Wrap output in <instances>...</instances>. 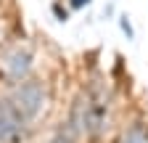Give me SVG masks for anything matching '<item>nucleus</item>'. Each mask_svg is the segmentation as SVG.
<instances>
[{"label":"nucleus","mask_w":148,"mask_h":143,"mask_svg":"<svg viewBox=\"0 0 148 143\" xmlns=\"http://www.w3.org/2000/svg\"><path fill=\"white\" fill-rule=\"evenodd\" d=\"M119 24H122V29H124V34H127V37H130V40H132V27H130V21H127V16H122V21H119Z\"/></svg>","instance_id":"obj_7"},{"label":"nucleus","mask_w":148,"mask_h":143,"mask_svg":"<svg viewBox=\"0 0 148 143\" xmlns=\"http://www.w3.org/2000/svg\"><path fill=\"white\" fill-rule=\"evenodd\" d=\"M69 6H71L74 11H79V8H85V6H90V0H69Z\"/></svg>","instance_id":"obj_8"},{"label":"nucleus","mask_w":148,"mask_h":143,"mask_svg":"<svg viewBox=\"0 0 148 143\" xmlns=\"http://www.w3.org/2000/svg\"><path fill=\"white\" fill-rule=\"evenodd\" d=\"M116 143H148V124H145V122H132V124H127Z\"/></svg>","instance_id":"obj_4"},{"label":"nucleus","mask_w":148,"mask_h":143,"mask_svg":"<svg viewBox=\"0 0 148 143\" xmlns=\"http://www.w3.org/2000/svg\"><path fill=\"white\" fill-rule=\"evenodd\" d=\"M50 143H74V138H71V135H66V133H58Z\"/></svg>","instance_id":"obj_6"},{"label":"nucleus","mask_w":148,"mask_h":143,"mask_svg":"<svg viewBox=\"0 0 148 143\" xmlns=\"http://www.w3.org/2000/svg\"><path fill=\"white\" fill-rule=\"evenodd\" d=\"M5 101L13 106V111L24 119V124H29L45 111L50 96H48V85L42 80H24V82L13 85V90H11V96Z\"/></svg>","instance_id":"obj_1"},{"label":"nucleus","mask_w":148,"mask_h":143,"mask_svg":"<svg viewBox=\"0 0 148 143\" xmlns=\"http://www.w3.org/2000/svg\"><path fill=\"white\" fill-rule=\"evenodd\" d=\"M24 133H27L24 119L13 111V106L5 98H0V143H16L24 138Z\"/></svg>","instance_id":"obj_3"},{"label":"nucleus","mask_w":148,"mask_h":143,"mask_svg":"<svg viewBox=\"0 0 148 143\" xmlns=\"http://www.w3.org/2000/svg\"><path fill=\"white\" fill-rule=\"evenodd\" d=\"M29 72H32V53L27 48H13L5 53V58H3V74L11 85L16 82H24L29 77Z\"/></svg>","instance_id":"obj_2"},{"label":"nucleus","mask_w":148,"mask_h":143,"mask_svg":"<svg viewBox=\"0 0 148 143\" xmlns=\"http://www.w3.org/2000/svg\"><path fill=\"white\" fill-rule=\"evenodd\" d=\"M53 13H56V19H58V21H66L69 19V11L61 8V3H53Z\"/></svg>","instance_id":"obj_5"}]
</instances>
